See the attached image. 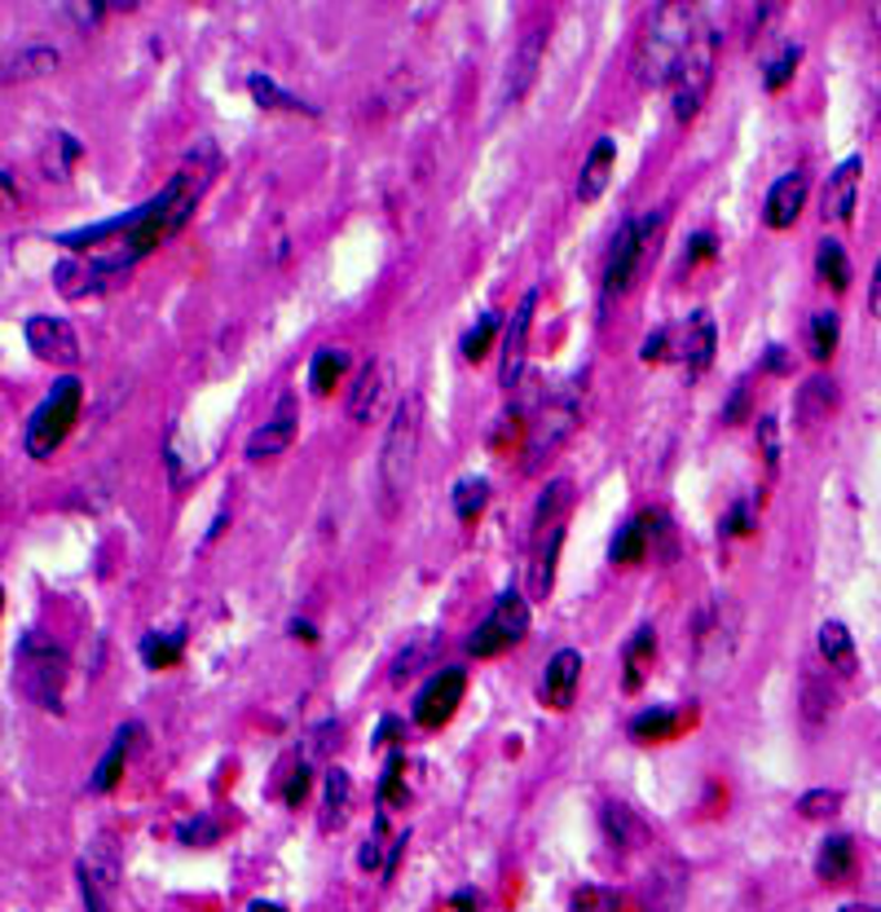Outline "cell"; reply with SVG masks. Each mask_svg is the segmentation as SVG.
Instances as JSON below:
<instances>
[{"instance_id":"6da1fadb","label":"cell","mask_w":881,"mask_h":912,"mask_svg":"<svg viewBox=\"0 0 881 912\" xmlns=\"http://www.w3.org/2000/svg\"><path fill=\"white\" fill-rule=\"evenodd\" d=\"M216 163H221V159H216L212 141H203L199 155L185 159L181 172H177L155 199H146L137 212L124 216V234L115 238V247H110L106 256H88V261H75V256H71V261H57V265H53L57 291L71 296V300L97 296V291H106L115 278H124L141 256H150L159 243H168L172 234H181L185 221L194 216V208H199V199H203Z\"/></svg>"},{"instance_id":"7a4b0ae2","label":"cell","mask_w":881,"mask_h":912,"mask_svg":"<svg viewBox=\"0 0 881 912\" xmlns=\"http://www.w3.org/2000/svg\"><path fill=\"white\" fill-rule=\"evenodd\" d=\"M697 18H701V9H692V4H657L648 13L639 49H635V79L644 88H661V84L675 79L679 62L692 44Z\"/></svg>"},{"instance_id":"3957f363","label":"cell","mask_w":881,"mask_h":912,"mask_svg":"<svg viewBox=\"0 0 881 912\" xmlns=\"http://www.w3.org/2000/svg\"><path fill=\"white\" fill-rule=\"evenodd\" d=\"M13 683L35 710L62 714V692H66V653L44 639L40 630H26L13 653Z\"/></svg>"},{"instance_id":"277c9868","label":"cell","mask_w":881,"mask_h":912,"mask_svg":"<svg viewBox=\"0 0 881 912\" xmlns=\"http://www.w3.org/2000/svg\"><path fill=\"white\" fill-rule=\"evenodd\" d=\"M666 230V212H648V216H626L613 234L608 261H604V300L630 291L635 274L657 256V238Z\"/></svg>"},{"instance_id":"5b68a950","label":"cell","mask_w":881,"mask_h":912,"mask_svg":"<svg viewBox=\"0 0 881 912\" xmlns=\"http://www.w3.org/2000/svg\"><path fill=\"white\" fill-rule=\"evenodd\" d=\"M415 450H420V402L406 397L393 411L389 437H384V455H380V498L384 511L393 516L411 489V471H415Z\"/></svg>"},{"instance_id":"8992f818","label":"cell","mask_w":881,"mask_h":912,"mask_svg":"<svg viewBox=\"0 0 881 912\" xmlns=\"http://www.w3.org/2000/svg\"><path fill=\"white\" fill-rule=\"evenodd\" d=\"M714 62H719V35L705 18H697V31H692V44L670 79V97H675V119L688 124L701 115L705 97H710V84H714Z\"/></svg>"},{"instance_id":"52a82bcc","label":"cell","mask_w":881,"mask_h":912,"mask_svg":"<svg viewBox=\"0 0 881 912\" xmlns=\"http://www.w3.org/2000/svg\"><path fill=\"white\" fill-rule=\"evenodd\" d=\"M582 424V397H577V380L560 384L555 393L542 397L538 415L529 420V437H524V471H538L542 458H551Z\"/></svg>"},{"instance_id":"ba28073f","label":"cell","mask_w":881,"mask_h":912,"mask_svg":"<svg viewBox=\"0 0 881 912\" xmlns=\"http://www.w3.org/2000/svg\"><path fill=\"white\" fill-rule=\"evenodd\" d=\"M79 406H84V384H79L75 375L57 380V384H53V393H49V397L31 411V420H26V437H22L26 455L31 458L53 455V450L66 442L71 424L79 420Z\"/></svg>"},{"instance_id":"9c48e42d","label":"cell","mask_w":881,"mask_h":912,"mask_svg":"<svg viewBox=\"0 0 881 912\" xmlns=\"http://www.w3.org/2000/svg\"><path fill=\"white\" fill-rule=\"evenodd\" d=\"M524 635H529V600L520 591H502L498 604L489 608V617L467 639V653L485 661V657H498V653L516 648Z\"/></svg>"},{"instance_id":"30bf717a","label":"cell","mask_w":881,"mask_h":912,"mask_svg":"<svg viewBox=\"0 0 881 912\" xmlns=\"http://www.w3.org/2000/svg\"><path fill=\"white\" fill-rule=\"evenodd\" d=\"M22 331H26V344L35 349L40 362H53V367H75L79 362V340H75L66 318L35 314V318H26Z\"/></svg>"},{"instance_id":"8fae6325","label":"cell","mask_w":881,"mask_h":912,"mask_svg":"<svg viewBox=\"0 0 881 912\" xmlns=\"http://www.w3.org/2000/svg\"><path fill=\"white\" fill-rule=\"evenodd\" d=\"M533 309H538V291H524V300L516 305L507 331H502V389L516 393L524 380V358H529V331H533Z\"/></svg>"},{"instance_id":"7c38bea8","label":"cell","mask_w":881,"mask_h":912,"mask_svg":"<svg viewBox=\"0 0 881 912\" xmlns=\"http://www.w3.org/2000/svg\"><path fill=\"white\" fill-rule=\"evenodd\" d=\"M714 344H719V331H714V318L705 309L688 314L683 327H670V358L683 362L692 375L714 362Z\"/></svg>"},{"instance_id":"4fadbf2b","label":"cell","mask_w":881,"mask_h":912,"mask_svg":"<svg viewBox=\"0 0 881 912\" xmlns=\"http://www.w3.org/2000/svg\"><path fill=\"white\" fill-rule=\"evenodd\" d=\"M463 692H467V675H463V670H440V675H433L428 688H424L420 701H415V723L428 728V732L445 728V723L454 719Z\"/></svg>"},{"instance_id":"5bb4252c","label":"cell","mask_w":881,"mask_h":912,"mask_svg":"<svg viewBox=\"0 0 881 912\" xmlns=\"http://www.w3.org/2000/svg\"><path fill=\"white\" fill-rule=\"evenodd\" d=\"M291 442H296V397L283 393V397H278V411L247 437V458H252V463H265V458L283 455Z\"/></svg>"},{"instance_id":"9a60e30c","label":"cell","mask_w":881,"mask_h":912,"mask_svg":"<svg viewBox=\"0 0 881 912\" xmlns=\"http://www.w3.org/2000/svg\"><path fill=\"white\" fill-rule=\"evenodd\" d=\"M542 53H546V26H529L524 40H520V49H516V57H511V71H507V79H502V106H516V102L529 93V84L538 79Z\"/></svg>"},{"instance_id":"2e32d148","label":"cell","mask_w":881,"mask_h":912,"mask_svg":"<svg viewBox=\"0 0 881 912\" xmlns=\"http://www.w3.org/2000/svg\"><path fill=\"white\" fill-rule=\"evenodd\" d=\"M860 172H864V159H860V155L842 159V163L829 172V185H825V221L851 225L856 199H860Z\"/></svg>"},{"instance_id":"e0dca14e","label":"cell","mask_w":881,"mask_h":912,"mask_svg":"<svg viewBox=\"0 0 881 912\" xmlns=\"http://www.w3.org/2000/svg\"><path fill=\"white\" fill-rule=\"evenodd\" d=\"M803 203H807V172L794 168L785 172L772 190H767V203H763V221L772 230H789L798 216H803Z\"/></svg>"},{"instance_id":"ac0fdd59","label":"cell","mask_w":881,"mask_h":912,"mask_svg":"<svg viewBox=\"0 0 881 912\" xmlns=\"http://www.w3.org/2000/svg\"><path fill=\"white\" fill-rule=\"evenodd\" d=\"M577 683H582V653H577V648H560V653L546 661V675H542V706L569 710Z\"/></svg>"},{"instance_id":"d6986e66","label":"cell","mask_w":881,"mask_h":912,"mask_svg":"<svg viewBox=\"0 0 881 912\" xmlns=\"http://www.w3.org/2000/svg\"><path fill=\"white\" fill-rule=\"evenodd\" d=\"M560 542H564V524L551 529V533L529 538V595H533V600H546L551 586H555V555H560Z\"/></svg>"},{"instance_id":"ffe728a7","label":"cell","mask_w":881,"mask_h":912,"mask_svg":"<svg viewBox=\"0 0 881 912\" xmlns=\"http://www.w3.org/2000/svg\"><path fill=\"white\" fill-rule=\"evenodd\" d=\"M613 168H617V141H613V137H599V141L591 146L582 172H577V199H582V203H595V199L608 190Z\"/></svg>"},{"instance_id":"44dd1931","label":"cell","mask_w":881,"mask_h":912,"mask_svg":"<svg viewBox=\"0 0 881 912\" xmlns=\"http://www.w3.org/2000/svg\"><path fill=\"white\" fill-rule=\"evenodd\" d=\"M661 529V516H635V520H626L622 529H617V538H613V547H608V555H613V564H639V560H648V551H652V533Z\"/></svg>"},{"instance_id":"7402d4cb","label":"cell","mask_w":881,"mask_h":912,"mask_svg":"<svg viewBox=\"0 0 881 912\" xmlns=\"http://www.w3.org/2000/svg\"><path fill=\"white\" fill-rule=\"evenodd\" d=\"M137 736H141V728H137V723H124V728L115 732L110 750L102 754V763H97V772H93V781H88V789H93V794H110V789L119 785V776H124V767H128V754H132Z\"/></svg>"},{"instance_id":"603a6c76","label":"cell","mask_w":881,"mask_h":912,"mask_svg":"<svg viewBox=\"0 0 881 912\" xmlns=\"http://www.w3.org/2000/svg\"><path fill=\"white\" fill-rule=\"evenodd\" d=\"M384 384H389V367H384V362H367V367L358 371V384H353V393H349V420H353V424H367V420L380 411Z\"/></svg>"},{"instance_id":"cb8c5ba5","label":"cell","mask_w":881,"mask_h":912,"mask_svg":"<svg viewBox=\"0 0 881 912\" xmlns=\"http://www.w3.org/2000/svg\"><path fill=\"white\" fill-rule=\"evenodd\" d=\"M569 507H573V480H551V485L542 489L538 507H533V524H529V538L560 529V524H564V516H569Z\"/></svg>"},{"instance_id":"d4e9b609","label":"cell","mask_w":881,"mask_h":912,"mask_svg":"<svg viewBox=\"0 0 881 912\" xmlns=\"http://www.w3.org/2000/svg\"><path fill=\"white\" fill-rule=\"evenodd\" d=\"M683 887H688V873H683V865H666V869H657L652 873V882H648V895H644V909L648 912H679V904H683Z\"/></svg>"},{"instance_id":"484cf974","label":"cell","mask_w":881,"mask_h":912,"mask_svg":"<svg viewBox=\"0 0 881 912\" xmlns=\"http://www.w3.org/2000/svg\"><path fill=\"white\" fill-rule=\"evenodd\" d=\"M834 411H838V384L834 380H807L798 389V420H803V428L825 424Z\"/></svg>"},{"instance_id":"4316f807","label":"cell","mask_w":881,"mask_h":912,"mask_svg":"<svg viewBox=\"0 0 881 912\" xmlns=\"http://www.w3.org/2000/svg\"><path fill=\"white\" fill-rule=\"evenodd\" d=\"M816 644H820L825 666H834L838 675H856V639H851V630L842 622H825Z\"/></svg>"},{"instance_id":"83f0119b","label":"cell","mask_w":881,"mask_h":912,"mask_svg":"<svg viewBox=\"0 0 881 912\" xmlns=\"http://www.w3.org/2000/svg\"><path fill=\"white\" fill-rule=\"evenodd\" d=\"M349 798H353V781H349V772L344 767H331L327 772V794H322V834H331V829H340L344 820H349Z\"/></svg>"},{"instance_id":"f1b7e54d","label":"cell","mask_w":881,"mask_h":912,"mask_svg":"<svg viewBox=\"0 0 881 912\" xmlns=\"http://www.w3.org/2000/svg\"><path fill=\"white\" fill-rule=\"evenodd\" d=\"M599 820H604V834H608L613 851H630L635 842H644V825L635 820V812H630V807L608 803V807L599 812Z\"/></svg>"},{"instance_id":"f546056e","label":"cell","mask_w":881,"mask_h":912,"mask_svg":"<svg viewBox=\"0 0 881 912\" xmlns=\"http://www.w3.org/2000/svg\"><path fill=\"white\" fill-rule=\"evenodd\" d=\"M851 869H856V842L851 838H829L825 847H820V860H816V873L825 878V882H847L851 878Z\"/></svg>"},{"instance_id":"4dcf8cb0","label":"cell","mask_w":881,"mask_h":912,"mask_svg":"<svg viewBox=\"0 0 881 912\" xmlns=\"http://www.w3.org/2000/svg\"><path fill=\"white\" fill-rule=\"evenodd\" d=\"M57 62H62V53H57V49H49V44H40V49H22L18 57H9L4 84H13V79H35V75H49V71H57Z\"/></svg>"},{"instance_id":"1f68e13d","label":"cell","mask_w":881,"mask_h":912,"mask_svg":"<svg viewBox=\"0 0 881 912\" xmlns=\"http://www.w3.org/2000/svg\"><path fill=\"white\" fill-rule=\"evenodd\" d=\"M816 274L834 287V291H847L851 287V261H847V247L838 238H825L820 252H816Z\"/></svg>"},{"instance_id":"d6a6232c","label":"cell","mask_w":881,"mask_h":912,"mask_svg":"<svg viewBox=\"0 0 881 912\" xmlns=\"http://www.w3.org/2000/svg\"><path fill=\"white\" fill-rule=\"evenodd\" d=\"M344 371H349V353H344V349H318V353H314V367H309L314 393L327 397V393L344 380Z\"/></svg>"},{"instance_id":"836d02e7","label":"cell","mask_w":881,"mask_h":912,"mask_svg":"<svg viewBox=\"0 0 881 912\" xmlns=\"http://www.w3.org/2000/svg\"><path fill=\"white\" fill-rule=\"evenodd\" d=\"M679 728H683V719L675 714V710H644V714H635L630 719V736L635 741H670V736H679Z\"/></svg>"},{"instance_id":"e575fe53","label":"cell","mask_w":881,"mask_h":912,"mask_svg":"<svg viewBox=\"0 0 881 912\" xmlns=\"http://www.w3.org/2000/svg\"><path fill=\"white\" fill-rule=\"evenodd\" d=\"M75 878H79V895H84V909L88 912H115V900H119V887L97 878L88 865H75Z\"/></svg>"},{"instance_id":"d590c367","label":"cell","mask_w":881,"mask_h":912,"mask_svg":"<svg viewBox=\"0 0 881 912\" xmlns=\"http://www.w3.org/2000/svg\"><path fill=\"white\" fill-rule=\"evenodd\" d=\"M247 88H252V97H256V106H265V110H305V115H318L309 102H300L296 93H283L269 75H252L247 79Z\"/></svg>"},{"instance_id":"8d00e7d4","label":"cell","mask_w":881,"mask_h":912,"mask_svg":"<svg viewBox=\"0 0 881 912\" xmlns=\"http://www.w3.org/2000/svg\"><path fill=\"white\" fill-rule=\"evenodd\" d=\"M652 653H657V635H652V626H644V630L626 644V692H639V683H644V670H648Z\"/></svg>"},{"instance_id":"74e56055","label":"cell","mask_w":881,"mask_h":912,"mask_svg":"<svg viewBox=\"0 0 881 912\" xmlns=\"http://www.w3.org/2000/svg\"><path fill=\"white\" fill-rule=\"evenodd\" d=\"M838 336H842L838 314H834V309H820V314L811 318V331H807L811 358H816V362H829V358H834V349H838Z\"/></svg>"},{"instance_id":"f35d334b","label":"cell","mask_w":881,"mask_h":912,"mask_svg":"<svg viewBox=\"0 0 881 912\" xmlns=\"http://www.w3.org/2000/svg\"><path fill=\"white\" fill-rule=\"evenodd\" d=\"M485 502H489V480H485V476L458 480V489H454V516H458L463 524H471V520L485 511Z\"/></svg>"},{"instance_id":"ab89813d","label":"cell","mask_w":881,"mask_h":912,"mask_svg":"<svg viewBox=\"0 0 881 912\" xmlns=\"http://www.w3.org/2000/svg\"><path fill=\"white\" fill-rule=\"evenodd\" d=\"M834 701H838V697H834V688H829V683H820V675H816V670H807V675H803V714H807V723H811V728L829 719Z\"/></svg>"},{"instance_id":"60d3db41","label":"cell","mask_w":881,"mask_h":912,"mask_svg":"<svg viewBox=\"0 0 881 912\" xmlns=\"http://www.w3.org/2000/svg\"><path fill=\"white\" fill-rule=\"evenodd\" d=\"M798 62H803V44H785V49L763 66V88H767V93H781V88L798 75Z\"/></svg>"},{"instance_id":"b9f144b4","label":"cell","mask_w":881,"mask_h":912,"mask_svg":"<svg viewBox=\"0 0 881 912\" xmlns=\"http://www.w3.org/2000/svg\"><path fill=\"white\" fill-rule=\"evenodd\" d=\"M185 653V635H146L141 639V657L150 670H163V666H177Z\"/></svg>"},{"instance_id":"7bdbcfd3","label":"cell","mask_w":881,"mask_h":912,"mask_svg":"<svg viewBox=\"0 0 881 912\" xmlns=\"http://www.w3.org/2000/svg\"><path fill=\"white\" fill-rule=\"evenodd\" d=\"M493 336H498V314H480V322L463 336V358H467V362H485Z\"/></svg>"},{"instance_id":"ee69618b","label":"cell","mask_w":881,"mask_h":912,"mask_svg":"<svg viewBox=\"0 0 881 912\" xmlns=\"http://www.w3.org/2000/svg\"><path fill=\"white\" fill-rule=\"evenodd\" d=\"M433 653H437V639H433V635H420V639L397 657V666H393V683H406L424 661H433Z\"/></svg>"},{"instance_id":"f6af8a7d","label":"cell","mask_w":881,"mask_h":912,"mask_svg":"<svg viewBox=\"0 0 881 912\" xmlns=\"http://www.w3.org/2000/svg\"><path fill=\"white\" fill-rule=\"evenodd\" d=\"M115 9H119V4H102V0H71V4H62V13H66L79 31H93V26H97L106 13H115Z\"/></svg>"},{"instance_id":"bcb514c9","label":"cell","mask_w":881,"mask_h":912,"mask_svg":"<svg viewBox=\"0 0 881 912\" xmlns=\"http://www.w3.org/2000/svg\"><path fill=\"white\" fill-rule=\"evenodd\" d=\"M573 912H622V900L608 887H582L573 895Z\"/></svg>"},{"instance_id":"7dc6e473","label":"cell","mask_w":881,"mask_h":912,"mask_svg":"<svg viewBox=\"0 0 881 912\" xmlns=\"http://www.w3.org/2000/svg\"><path fill=\"white\" fill-rule=\"evenodd\" d=\"M758 455L767 463V471L781 467V420H776V415H763V420H758Z\"/></svg>"},{"instance_id":"c3c4849f","label":"cell","mask_w":881,"mask_h":912,"mask_svg":"<svg viewBox=\"0 0 881 912\" xmlns=\"http://www.w3.org/2000/svg\"><path fill=\"white\" fill-rule=\"evenodd\" d=\"M842 807V794L838 789H811V794H803V816L807 820H825V816H834Z\"/></svg>"},{"instance_id":"681fc988","label":"cell","mask_w":881,"mask_h":912,"mask_svg":"<svg viewBox=\"0 0 881 912\" xmlns=\"http://www.w3.org/2000/svg\"><path fill=\"white\" fill-rule=\"evenodd\" d=\"M384 834H389V829H384V812H380V820H375V838H371V842H367V847L358 851V865H362L367 873H375V869H389V865H384Z\"/></svg>"},{"instance_id":"f907efd6","label":"cell","mask_w":881,"mask_h":912,"mask_svg":"<svg viewBox=\"0 0 881 912\" xmlns=\"http://www.w3.org/2000/svg\"><path fill=\"white\" fill-rule=\"evenodd\" d=\"M639 358L652 367V362H666L670 358V327H661V331H652L648 340H644V349H639Z\"/></svg>"},{"instance_id":"816d5d0a","label":"cell","mask_w":881,"mask_h":912,"mask_svg":"<svg viewBox=\"0 0 881 912\" xmlns=\"http://www.w3.org/2000/svg\"><path fill=\"white\" fill-rule=\"evenodd\" d=\"M714 252H719L714 234H697L692 247H688V256H683V269H692V265H701V261H714Z\"/></svg>"},{"instance_id":"f5cc1de1","label":"cell","mask_w":881,"mask_h":912,"mask_svg":"<svg viewBox=\"0 0 881 912\" xmlns=\"http://www.w3.org/2000/svg\"><path fill=\"white\" fill-rule=\"evenodd\" d=\"M305 794H309V767L300 763V767H291V781H287L283 798H287V807H300V803H305Z\"/></svg>"},{"instance_id":"db71d44e","label":"cell","mask_w":881,"mask_h":912,"mask_svg":"<svg viewBox=\"0 0 881 912\" xmlns=\"http://www.w3.org/2000/svg\"><path fill=\"white\" fill-rule=\"evenodd\" d=\"M745 402H750V393H745V384L732 393V402H728V411H723V424H741V415H745Z\"/></svg>"},{"instance_id":"11a10c76","label":"cell","mask_w":881,"mask_h":912,"mask_svg":"<svg viewBox=\"0 0 881 912\" xmlns=\"http://www.w3.org/2000/svg\"><path fill=\"white\" fill-rule=\"evenodd\" d=\"M767 371H776V375H789L794 367H789V358H785V349L781 344H772L767 349Z\"/></svg>"},{"instance_id":"9f6ffc18","label":"cell","mask_w":881,"mask_h":912,"mask_svg":"<svg viewBox=\"0 0 881 912\" xmlns=\"http://www.w3.org/2000/svg\"><path fill=\"white\" fill-rule=\"evenodd\" d=\"M449 904H454V912H480V895L476 891H458Z\"/></svg>"},{"instance_id":"6f0895ef","label":"cell","mask_w":881,"mask_h":912,"mask_svg":"<svg viewBox=\"0 0 881 912\" xmlns=\"http://www.w3.org/2000/svg\"><path fill=\"white\" fill-rule=\"evenodd\" d=\"M728 529H732V533H750V529H754V524H750V507H745V502H741V507L732 511V520H728Z\"/></svg>"},{"instance_id":"680465c9","label":"cell","mask_w":881,"mask_h":912,"mask_svg":"<svg viewBox=\"0 0 881 912\" xmlns=\"http://www.w3.org/2000/svg\"><path fill=\"white\" fill-rule=\"evenodd\" d=\"M869 305H873V318H881V256H878V269H873V291H869Z\"/></svg>"},{"instance_id":"91938a15","label":"cell","mask_w":881,"mask_h":912,"mask_svg":"<svg viewBox=\"0 0 881 912\" xmlns=\"http://www.w3.org/2000/svg\"><path fill=\"white\" fill-rule=\"evenodd\" d=\"M291 635H296V639H309V644L318 639V630H314L309 622H291Z\"/></svg>"},{"instance_id":"94428289","label":"cell","mask_w":881,"mask_h":912,"mask_svg":"<svg viewBox=\"0 0 881 912\" xmlns=\"http://www.w3.org/2000/svg\"><path fill=\"white\" fill-rule=\"evenodd\" d=\"M247 912H287V909H283V904H265V900H256Z\"/></svg>"},{"instance_id":"6125c7cd","label":"cell","mask_w":881,"mask_h":912,"mask_svg":"<svg viewBox=\"0 0 881 912\" xmlns=\"http://www.w3.org/2000/svg\"><path fill=\"white\" fill-rule=\"evenodd\" d=\"M842 912H881V909H873V904H847Z\"/></svg>"}]
</instances>
